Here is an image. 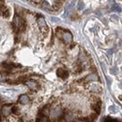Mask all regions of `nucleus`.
<instances>
[{"label":"nucleus","mask_w":122,"mask_h":122,"mask_svg":"<svg viewBox=\"0 0 122 122\" xmlns=\"http://www.w3.org/2000/svg\"><path fill=\"white\" fill-rule=\"evenodd\" d=\"M0 15L5 17V18H8L9 15H10L9 10L5 7V5H4V3L2 1H0Z\"/></svg>","instance_id":"5"},{"label":"nucleus","mask_w":122,"mask_h":122,"mask_svg":"<svg viewBox=\"0 0 122 122\" xmlns=\"http://www.w3.org/2000/svg\"><path fill=\"white\" fill-rule=\"evenodd\" d=\"M65 117H66V120L67 122H72V121L74 120V117H73V115H72L71 113H67Z\"/></svg>","instance_id":"11"},{"label":"nucleus","mask_w":122,"mask_h":122,"mask_svg":"<svg viewBox=\"0 0 122 122\" xmlns=\"http://www.w3.org/2000/svg\"><path fill=\"white\" fill-rule=\"evenodd\" d=\"M86 79H89L90 81H93V80H97L98 77H97V75H95V74H90L89 76L86 77Z\"/></svg>","instance_id":"14"},{"label":"nucleus","mask_w":122,"mask_h":122,"mask_svg":"<svg viewBox=\"0 0 122 122\" xmlns=\"http://www.w3.org/2000/svg\"><path fill=\"white\" fill-rule=\"evenodd\" d=\"M82 7H83V3H80V2H79V4H78V8L80 9V8H82Z\"/></svg>","instance_id":"16"},{"label":"nucleus","mask_w":122,"mask_h":122,"mask_svg":"<svg viewBox=\"0 0 122 122\" xmlns=\"http://www.w3.org/2000/svg\"><path fill=\"white\" fill-rule=\"evenodd\" d=\"M19 102L21 104H23V105H25L29 102V98H28L27 95H22L21 97L19 98Z\"/></svg>","instance_id":"8"},{"label":"nucleus","mask_w":122,"mask_h":122,"mask_svg":"<svg viewBox=\"0 0 122 122\" xmlns=\"http://www.w3.org/2000/svg\"><path fill=\"white\" fill-rule=\"evenodd\" d=\"M13 26L14 28H17V29H24L25 26V23L21 17L16 14L14 18V22H13Z\"/></svg>","instance_id":"1"},{"label":"nucleus","mask_w":122,"mask_h":122,"mask_svg":"<svg viewBox=\"0 0 122 122\" xmlns=\"http://www.w3.org/2000/svg\"><path fill=\"white\" fill-rule=\"evenodd\" d=\"M37 122H50V119H48L45 116H42V117H40V118L37 119Z\"/></svg>","instance_id":"13"},{"label":"nucleus","mask_w":122,"mask_h":122,"mask_svg":"<svg viewBox=\"0 0 122 122\" xmlns=\"http://www.w3.org/2000/svg\"><path fill=\"white\" fill-rule=\"evenodd\" d=\"M37 24H38V25H39V27L41 28V30L42 31H44V32H48V26H47V24H46V22H45V20L43 19V17H40L38 20H37Z\"/></svg>","instance_id":"3"},{"label":"nucleus","mask_w":122,"mask_h":122,"mask_svg":"<svg viewBox=\"0 0 122 122\" xmlns=\"http://www.w3.org/2000/svg\"><path fill=\"white\" fill-rule=\"evenodd\" d=\"M57 75H58V77L62 78V79H66V78L68 77V72L66 71L65 68L60 67V68L57 69Z\"/></svg>","instance_id":"4"},{"label":"nucleus","mask_w":122,"mask_h":122,"mask_svg":"<svg viewBox=\"0 0 122 122\" xmlns=\"http://www.w3.org/2000/svg\"><path fill=\"white\" fill-rule=\"evenodd\" d=\"M11 106H8V105H5V106H3V107H2V115L4 116V117H7L10 113H11Z\"/></svg>","instance_id":"7"},{"label":"nucleus","mask_w":122,"mask_h":122,"mask_svg":"<svg viewBox=\"0 0 122 122\" xmlns=\"http://www.w3.org/2000/svg\"><path fill=\"white\" fill-rule=\"evenodd\" d=\"M62 115H63V111H62V109H61V107H58L53 108L52 110H51V112H50V116L52 117L53 119H58Z\"/></svg>","instance_id":"2"},{"label":"nucleus","mask_w":122,"mask_h":122,"mask_svg":"<svg viewBox=\"0 0 122 122\" xmlns=\"http://www.w3.org/2000/svg\"><path fill=\"white\" fill-rule=\"evenodd\" d=\"M104 122H118V120L114 119V118H111V117H107Z\"/></svg>","instance_id":"15"},{"label":"nucleus","mask_w":122,"mask_h":122,"mask_svg":"<svg viewBox=\"0 0 122 122\" xmlns=\"http://www.w3.org/2000/svg\"><path fill=\"white\" fill-rule=\"evenodd\" d=\"M92 107H93V109L96 111L97 113H99L100 111H101V103H96V104H94Z\"/></svg>","instance_id":"10"},{"label":"nucleus","mask_w":122,"mask_h":122,"mask_svg":"<svg viewBox=\"0 0 122 122\" xmlns=\"http://www.w3.org/2000/svg\"><path fill=\"white\" fill-rule=\"evenodd\" d=\"M11 112H13V113H15V114H20V108L18 107H11Z\"/></svg>","instance_id":"12"},{"label":"nucleus","mask_w":122,"mask_h":122,"mask_svg":"<svg viewBox=\"0 0 122 122\" xmlns=\"http://www.w3.org/2000/svg\"><path fill=\"white\" fill-rule=\"evenodd\" d=\"M25 84L27 85V87H28V88L32 89V90L36 89V87H37V84H36V82H34V80H29V81H26Z\"/></svg>","instance_id":"9"},{"label":"nucleus","mask_w":122,"mask_h":122,"mask_svg":"<svg viewBox=\"0 0 122 122\" xmlns=\"http://www.w3.org/2000/svg\"><path fill=\"white\" fill-rule=\"evenodd\" d=\"M62 37H63V39L65 40L66 43H70L72 41V35H71V33H70L69 31H64Z\"/></svg>","instance_id":"6"}]
</instances>
